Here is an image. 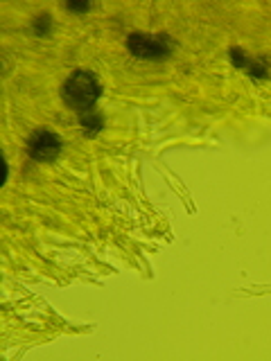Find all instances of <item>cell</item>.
<instances>
[{
    "mask_svg": "<svg viewBox=\"0 0 271 361\" xmlns=\"http://www.w3.org/2000/svg\"><path fill=\"white\" fill-rule=\"evenodd\" d=\"M102 124H104V120H102V116H97L95 111H88L82 116V127L86 135H95L102 129Z\"/></svg>",
    "mask_w": 271,
    "mask_h": 361,
    "instance_id": "cell-4",
    "label": "cell"
},
{
    "mask_svg": "<svg viewBox=\"0 0 271 361\" xmlns=\"http://www.w3.org/2000/svg\"><path fill=\"white\" fill-rule=\"evenodd\" d=\"M127 48L140 56V59H165L172 50V43L165 37V34H140L136 32L129 37Z\"/></svg>",
    "mask_w": 271,
    "mask_h": 361,
    "instance_id": "cell-2",
    "label": "cell"
},
{
    "mask_svg": "<svg viewBox=\"0 0 271 361\" xmlns=\"http://www.w3.org/2000/svg\"><path fill=\"white\" fill-rule=\"evenodd\" d=\"M61 152V138L52 131H34L28 140V156L32 161L48 163Z\"/></svg>",
    "mask_w": 271,
    "mask_h": 361,
    "instance_id": "cell-3",
    "label": "cell"
},
{
    "mask_svg": "<svg viewBox=\"0 0 271 361\" xmlns=\"http://www.w3.org/2000/svg\"><path fill=\"white\" fill-rule=\"evenodd\" d=\"M102 93L97 77L90 71H75L61 86V97L71 109L84 113L93 111L95 102Z\"/></svg>",
    "mask_w": 271,
    "mask_h": 361,
    "instance_id": "cell-1",
    "label": "cell"
},
{
    "mask_svg": "<svg viewBox=\"0 0 271 361\" xmlns=\"http://www.w3.org/2000/svg\"><path fill=\"white\" fill-rule=\"evenodd\" d=\"M90 5L88 3H84V5H77V3H68V9H73V11H84V9H88Z\"/></svg>",
    "mask_w": 271,
    "mask_h": 361,
    "instance_id": "cell-5",
    "label": "cell"
}]
</instances>
